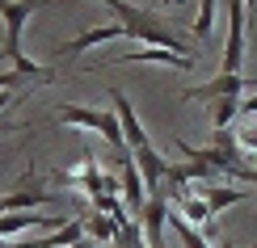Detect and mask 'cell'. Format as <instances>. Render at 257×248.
<instances>
[{"label": "cell", "mask_w": 257, "mask_h": 248, "mask_svg": "<svg viewBox=\"0 0 257 248\" xmlns=\"http://www.w3.org/2000/svg\"><path fill=\"white\" fill-rule=\"evenodd\" d=\"M105 5H110L114 21H122V26H126V38H135L139 47H169V51H181V55H190L186 38H181L177 30H169V21L152 17L148 9L126 5V0H105Z\"/></svg>", "instance_id": "6da1fadb"}, {"label": "cell", "mask_w": 257, "mask_h": 248, "mask_svg": "<svg viewBox=\"0 0 257 248\" xmlns=\"http://www.w3.org/2000/svg\"><path fill=\"white\" fill-rule=\"evenodd\" d=\"M59 126H80V131H97L105 143L118 152V164L131 160V147H126V135L118 126V114L114 110H89V105H59Z\"/></svg>", "instance_id": "7a4b0ae2"}, {"label": "cell", "mask_w": 257, "mask_h": 248, "mask_svg": "<svg viewBox=\"0 0 257 248\" xmlns=\"http://www.w3.org/2000/svg\"><path fill=\"white\" fill-rule=\"evenodd\" d=\"M244 26H249V9H244V0H228V42H223L219 72H240L244 68Z\"/></svg>", "instance_id": "3957f363"}, {"label": "cell", "mask_w": 257, "mask_h": 248, "mask_svg": "<svg viewBox=\"0 0 257 248\" xmlns=\"http://www.w3.org/2000/svg\"><path fill=\"white\" fill-rule=\"evenodd\" d=\"M249 89V80L240 72H215L207 84H194V89L181 93V101H219V97H240Z\"/></svg>", "instance_id": "277c9868"}, {"label": "cell", "mask_w": 257, "mask_h": 248, "mask_svg": "<svg viewBox=\"0 0 257 248\" xmlns=\"http://www.w3.org/2000/svg\"><path fill=\"white\" fill-rule=\"evenodd\" d=\"M110 97H114V114H118V126H122V135H126V147H131V152H139V147H148L152 139H148L144 122H139V114H135L131 97H126V93L118 89V84L110 89Z\"/></svg>", "instance_id": "5b68a950"}, {"label": "cell", "mask_w": 257, "mask_h": 248, "mask_svg": "<svg viewBox=\"0 0 257 248\" xmlns=\"http://www.w3.org/2000/svg\"><path fill=\"white\" fill-rule=\"evenodd\" d=\"M118 38H126V26H122V21H114V26H97V30H84L80 38H68L63 47H55V59H63V55H80V51L105 47V42H118Z\"/></svg>", "instance_id": "8992f818"}, {"label": "cell", "mask_w": 257, "mask_h": 248, "mask_svg": "<svg viewBox=\"0 0 257 248\" xmlns=\"http://www.w3.org/2000/svg\"><path fill=\"white\" fill-rule=\"evenodd\" d=\"M118 63H165V68H173V72H190L198 59L181 55V51H169V47H135V51H126V55H118Z\"/></svg>", "instance_id": "52a82bcc"}, {"label": "cell", "mask_w": 257, "mask_h": 248, "mask_svg": "<svg viewBox=\"0 0 257 248\" xmlns=\"http://www.w3.org/2000/svg\"><path fill=\"white\" fill-rule=\"evenodd\" d=\"M131 160H135L139 177H144L148 193H160V189H165V177H169V164H173V160H165L152 143H148V147H139V152H131Z\"/></svg>", "instance_id": "ba28073f"}, {"label": "cell", "mask_w": 257, "mask_h": 248, "mask_svg": "<svg viewBox=\"0 0 257 248\" xmlns=\"http://www.w3.org/2000/svg\"><path fill=\"white\" fill-rule=\"evenodd\" d=\"M42 206H51V193H42L38 185L0 193V214H13V210H42Z\"/></svg>", "instance_id": "9c48e42d"}, {"label": "cell", "mask_w": 257, "mask_h": 248, "mask_svg": "<svg viewBox=\"0 0 257 248\" xmlns=\"http://www.w3.org/2000/svg\"><path fill=\"white\" fill-rule=\"evenodd\" d=\"M118 168H122V172H118V177H122V202H126L131 210H144V202H148V185H144V177H139L135 160H122Z\"/></svg>", "instance_id": "30bf717a"}, {"label": "cell", "mask_w": 257, "mask_h": 248, "mask_svg": "<svg viewBox=\"0 0 257 248\" xmlns=\"http://www.w3.org/2000/svg\"><path fill=\"white\" fill-rule=\"evenodd\" d=\"M202 198H207V206H211V214H219V210L236 206V202H249V193H244L240 185H215V181H211V185L202 189Z\"/></svg>", "instance_id": "8fae6325"}, {"label": "cell", "mask_w": 257, "mask_h": 248, "mask_svg": "<svg viewBox=\"0 0 257 248\" xmlns=\"http://www.w3.org/2000/svg\"><path fill=\"white\" fill-rule=\"evenodd\" d=\"M177 210H181V219H186V223H194V227H207V223L215 219L202 193H181V198H177Z\"/></svg>", "instance_id": "7c38bea8"}, {"label": "cell", "mask_w": 257, "mask_h": 248, "mask_svg": "<svg viewBox=\"0 0 257 248\" xmlns=\"http://www.w3.org/2000/svg\"><path fill=\"white\" fill-rule=\"evenodd\" d=\"M169 227L177 231L181 248H211V240H207V235H202L194 223H186V219H181V210H173V206H169Z\"/></svg>", "instance_id": "4fadbf2b"}, {"label": "cell", "mask_w": 257, "mask_h": 248, "mask_svg": "<svg viewBox=\"0 0 257 248\" xmlns=\"http://www.w3.org/2000/svg\"><path fill=\"white\" fill-rule=\"evenodd\" d=\"M240 118V97H219V101H211V126L215 131H232Z\"/></svg>", "instance_id": "5bb4252c"}, {"label": "cell", "mask_w": 257, "mask_h": 248, "mask_svg": "<svg viewBox=\"0 0 257 248\" xmlns=\"http://www.w3.org/2000/svg\"><path fill=\"white\" fill-rule=\"evenodd\" d=\"M122 219H126V214H122ZM84 235H89L93 244L114 240V235H118V219H114V214H84Z\"/></svg>", "instance_id": "9a60e30c"}, {"label": "cell", "mask_w": 257, "mask_h": 248, "mask_svg": "<svg viewBox=\"0 0 257 248\" xmlns=\"http://www.w3.org/2000/svg\"><path fill=\"white\" fill-rule=\"evenodd\" d=\"M215 5H219V0H198V17H194V26H190L198 42L215 38Z\"/></svg>", "instance_id": "2e32d148"}, {"label": "cell", "mask_w": 257, "mask_h": 248, "mask_svg": "<svg viewBox=\"0 0 257 248\" xmlns=\"http://www.w3.org/2000/svg\"><path fill=\"white\" fill-rule=\"evenodd\" d=\"M232 135H236V147L244 156H257V122L240 118V126H232Z\"/></svg>", "instance_id": "e0dca14e"}, {"label": "cell", "mask_w": 257, "mask_h": 248, "mask_svg": "<svg viewBox=\"0 0 257 248\" xmlns=\"http://www.w3.org/2000/svg\"><path fill=\"white\" fill-rule=\"evenodd\" d=\"M126 206V202L118 198V193H93V210H97V214H114V219H122V210Z\"/></svg>", "instance_id": "ac0fdd59"}, {"label": "cell", "mask_w": 257, "mask_h": 248, "mask_svg": "<svg viewBox=\"0 0 257 248\" xmlns=\"http://www.w3.org/2000/svg\"><path fill=\"white\" fill-rule=\"evenodd\" d=\"M13 97H17V93H0V114H5L9 105H13Z\"/></svg>", "instance_id": "d6986e66"}, {"label": "cell", "mask_w": 257, "mask_h": 248, "mask_svg": "<svg viewBox=\"0 0 257 248\" xmlns=\"http://www.w3.org/2000/svg\"><path fill=\"white\" fill-rule=\"evenodd\" d=\"M68 248H97V244H93L89 235H84V240H76V244H68Z\"/></svg>", "instance_id": "ffe728a7"}, {"label": "cell", "mask_w": 257, "mask_h": 248, "mask_svg": "<svg viewBox=\"0 0 257 248\" xmlns=\"http://www.w3.org/2000/svg\"><path fill=\"white\" fill-rule=\"evenodd\" d=\"M244 9H249V17L257 13V0H244Z\"/></svg>", "instance_id": "44dd1931"}, {"label": "cell", "mask_w": 257, "mask_h": 248, "mask_svg": "<svg viewBox=\"0 0 257 248\" xmlns=\"http://www.w3.org/2000/svg\"><path fill=\"white\" fill-rule=\"evenodd\" d=\"M165 5H169V9H181V5H186V0H165Z\"/></svg>", "instance_id": "7402d4cb"}, {"label": "cell", "mask_w": 257, "mask_h": 248, "mask_svg": "<svg viewBox=\"0 0 257 248\" xmlns=\"http://www.w3.org/2000/svg\"><path fill=\"white\" fill-rule=\"evenodd\" d=\"M249 198H253V202H257V185H253V193H249Z\"/></svg>", "instance_id": "603a6c76"}, {"label": "cell", "mask_w": 257, "mask_h": 248, "mask_svg": "<svg viewBox=\"0 0 257 248\" xmlns=\"http://www.w3.org/2000/svg\"><path fill=\"white\" fill-rule=\"evenodd\" d=\"M253 248H257V240H253Z\"/></svg>", "instance_id": "cb8c5ba5"}, {"label": "cell", "mask_w": 257, "mask_h": 248, "mask_svg": "<svg viewBox=\"0 0 257 248\" xmlns=\"http://www.w3.org/2000/svg\"><path fill=\"white\" fill-rule=\"evenodd\" d=\"M148 248H152V244H148Z\"/></svg>", "instance_id": "d4e9b609"}, {"label": "cell", "mask_w": 257, "mask_h": 248, "mask_svg": "<svg viewBox=\"0 0 257 248\" xmlns=\"http://www.w3.org/2000/svg\"><path fill=\"white\" fill-rule=\"evenodd\" d=\"M253 84H257V80H253Z\"/></svg>", "instance_id": "484cf974"}]
</instances>
